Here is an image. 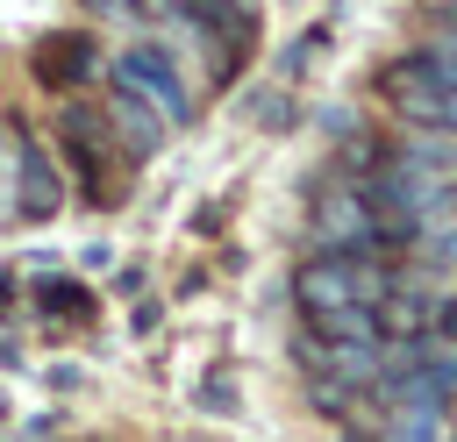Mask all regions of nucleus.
Here are the masks:
<instances>
[{"label":"nucleus","instance_id":"f8f14e48","mask_svg":"<svg viewBox=\"0 0 457 442\" xmlns=\"http://www.w3.org/2000/svg\"><path fill=\"white\" fill-rule=\"evenodd\" d=\"M143 7H157V14H171V7H179V0H143Z\"/></svg>","mask_w":457,"mask_h":442},{"label":"nucleus","instance_id":"20e7f679","mask_svg":"<svg viewBox=\"0 0 457 442\" xmlns=\"http://www.w3.org/2000/svg\"><path fill=\"white\" fill-rule=\"evenodd\" d=\"M14 171H21V192H14V214H29V221H43V214H57V171H50V157H43V143H21V150H14Z\"/></svg>","mask_w":457,"mask_h":442},{"label":"nucleus","instance_id":"7ed1b4c3","mask_svg":"<svg viewBox=\"0 0 457 442\" xmlns=\"http://www.w3.org/2000/svg\"><path fill=\"white\" fill-rule=\"evenodd\" d=\"M378 93H386L407 121H428V128H436V107H443L450 78L436 71V57H428V50H407V57H393V64L378 71Z\"/></svg>","mask_w":457,"mask_h":442},{"label":"nucleus","instance_id":"1a4fd4ad","mask_svg":"<svg viewBox=\"0 0 457 442\" xmlns=\"http://www.w3.org/2000/svg\"><path fill=\"white\" fill-rule=\"evenodd\" d=\"M436 128H450V135H457V86L443 93V107H436Z\"/></svg>","mask_w":457,"mask_h":442},{"label":"nucleus","instance_id":"39448f33","mask_svg":"<svg viewBox=\"0 0 457 442\" xmlns=\"http://www.w3.org/2000/svg\"><path fill=\"white\" fill-rule=\"evenodd\" d=\"M107 128L136 150V157H150L157 150V135H164V121H157V107H143L129 86H114V100H107Z\"/></svg>","mask_w":457,"mask_h":442},{"label":"nucleus","instance_id":"423d86ee","mask_svg":"<svg viewBox=\"0 0 457 442\" xmlns=\"http://www.w3.org/2000/svg\"><path fill=\"white\" fill-rule=\"evenodd\" d=\"M314 228H321V242H350V250H357V242H371L378 221H371V207H364L357 192H343V200H321Z\"/></svg>","mask_w":457,"mask_h":442},{"label":"nucleus","instance_id":"0eeeda50","mask_svg":"<svg viewBox=\"0 0 457 442\" xmlns=\"http://www.w3.org/2000/svg\"><path fill=\"white\" fill-rule=\"evenodd\" d=\"M36 71H43V86H79V78L93 71V43H86V36H57V43H43Z\"/></svg>","mask_w":457,"mask_h":442},{"label":"nucleus","instance_id":"9b49d317","mask_svg":"<svg viewBox=\"0 0 457 442\" xmlns=\"http://www.w3.org/2000/svg\"><path fill=\"white\" fill-rule=\"evenodd\" d=\"M86 7H93V14H129L136 0H86Z\"/></svg>","mask_w":457,"mask_h":442},{"label":"nucleus","instance_id":"9d476101","mask_svg":"<svg viewBox=\"0 0 457 442\" xmlns=\"http://www.w3.org/2000/svg\"><path fill=\"white\" fill-rule=\"evenodd\" d=\"M436 257H443V264L457 271V228H443V235H436Z\"/></svg>","mask_w":457,"mask_h":442},{"label":"nucleus","instance_id":"f257e3e1","mask_svg":"<svg viewBox=\"0 0 457 442\" xmlns=\"http://www.w3.org/2000/svg\"><path fill=\"white\" fill-rule=\"evenodd\" d=\"M378 292H386V278H378L371 264H357V257H314V264L293 278V299H300L307 321H321V314H336V307H371Z\"/></svg>","mask_w":457,"mask_h":442},{"label":"nucleus","instance_id":"6e6552de","mask_svg":"<svg viewBox=\"0 0 457 442\" xmlns=\"http://www.w3.org/2000/svg\"><path fill=\"white\" fill-rule=\"evenodd\" d=\"M393 442H443V399L407 392L400 399V421H393Z\"/></svg>","mask_w":457,"mask_h":442},{"label":"nucleus","instance_id":"f03ea898","mask_svg":"<svg viewBox=\"0 0 457 442\" xmlns=\"http://www.w3.org/2000/svg\"><path fill=\"white\" fill-rule=\"evenodd\" d=\"M114 86H129L143 107H157V121H186V114H193V100H186V78L171 71V57H164L157 43H136V50H121V57H114Z\"/></svg>","mask_w":457,"mask_h":442}]
</instances>
